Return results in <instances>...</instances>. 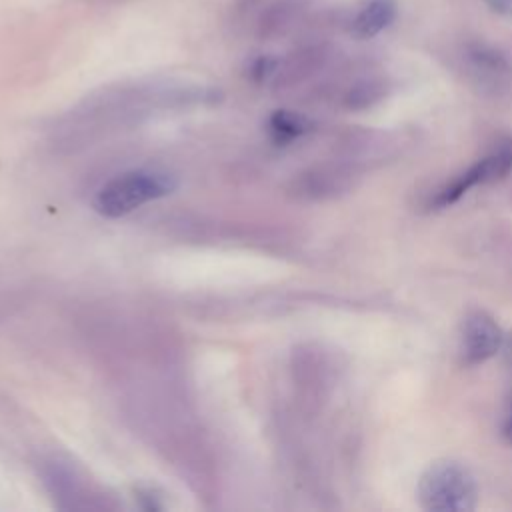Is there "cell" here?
Wrapping results in <instances>:
<instances>
[{
    "mask_svg": "<svg viewBox=\"0 0 512 512\" xmlns=\"http://www.w3.org/2000/svg\"><path fill=\"white\" fill-rule=\"evenodd\" d=\"M418 502L428 512H470L478 504L476 478L456 460H436L420 476Z\"/></svg>",
    "mask_w": 512,
    "mask_h": 512,
    "instance_id": "1",
    "label": "cell"
},
{
    "mask_svg": "<svg viewBox=\"0 0 512 512\" xmlns=\"http://www.w3.org/2000/svg\"><path fill=\"white\" fill-rule=\"evenodd\" d=\"M176 188V182L166 172L132 170L106 182L96 198L94 210L106 218H120L140 208L142 204L162 198Z\"/></svg>",
    "mask_w": 512,
    "mask_h": 512,
    "instance_id": "2",
    "label": "cell"
},
{
    "mask_svg": "<svg viewBox=\"0 0 512 512\" xmlns=\"http://www.w3.org/2000/svg\"><path fill=\"white\" fill-rule=\"evenodd\" d=\"M512 170V140L500 142L496 148H492L486 156L476 160L468 170L460 172L454 180H450L444 188L438 190L430 206L434 208H448L454 202H458L468 190L492 184L502 178H506Z\"/></svg>",
    "mask_w": 512,
    "mask_h": 512,
    "instance_id": "3",
    "label": "cell"
},
{
    "mask_svg": "<svg viewBox=\"0 0 512 512\" xmlns=\"http://www.w3.org/2000/svg\"><path fill=\"white\" fill-rule=\"evenodd\" d=\"M504 332L484 310L470 312L462 322L460 356L466 366H476L502 350Z\"/></svg>",
    "mask_w": 512,
    "mask_h": 512,
    "instance_id": "4",
    "label": "cell"
},
{
    "mask_svg": "<svg viewBox=\"0 0 512 512\" xmlns=\"http://www.w3.org/2000/svg\"><path fill=\"white\" fill-rule=\"evenodd\" d=\"M396 16V6L392 0H370L354 18L352 30L360 38H370L382 32Z\"/></svg>",
    "mask_w": 512,
    "mask_h": 512,
    "instance_id": "5",
    "label": "cell"
},
{
    "mask_svg": "<svg viewBox=\"0 0 512 512\" xmlns=\"http://www.w3.org/2000/svg\"><path fill=\"white\" fill-rule=\"evenodd\" d=\"M310 128H312V122L306 116L290 112V110H278L270 118L272 138L280 144L292 142L294 138L306 134Z\"/></svg>",
    "mask_w": 512,
    "mask_h": 512,
    "instance_id": "6",
    "label": "cell"
},
{
    "mask_svg": "<svg viewBox=\"0 0 512 512\" xmlns=\"http://www.w3.org/2000/svg\"><path fill=\"white\" fill-rule=\"evenodd\" d=\"M502 436L506 438L508 444H512V390L506 398L504 404V414H502Z\"/></svg>",
    "mask_w": 512,
    "mask_h": 512,
    "instance_id": "7",
    "label": "cell"
},
{
    "mask_svg": "<svg viewBox=\"0 0 512 512\" xmlns=\"http://www.w3.org/2000/svg\"><path fill=\"white\" fill-rule=\"evenodd\" d=\"M274 60L272 58H258L254 64H252V76L256 78V80H264V78H268L270 74H272V70H274Z\"/></svg>",
    "mask_w": 512,
    "mask_h": 512,
    "instance_id": "8",
    "label": "cell"
},
{
    "mask_svg": "<svg viewBox=\"0 0 512 512\" xmlns=\"http://www.w3.org/2000/svg\"><path fill=\"white\" fill-rule=\"evenodd\" d=\"M494 12L504 14V16H512V0H484Z\"/></svg>",
    "mask_w": 512,
    "mask_h": 512,
    "instance_id": "9",
    "label": "cell"
},
{
    "mask_svg": "<svg viewBox=\"0 0 512 512\" xmlns=\"http://www.w3.org/2000/svg\"><path fill=\"white\" fill-rule=\"evenodd\" d=\"M502 360L504 366L508 368V372L512 374V334L504 336V344H502Z\"/></svg>",
    "mask_w": 512,
    "mask_h": 512,
    "instance_id": "10",
    "label": "cell"
}]
</instances>
